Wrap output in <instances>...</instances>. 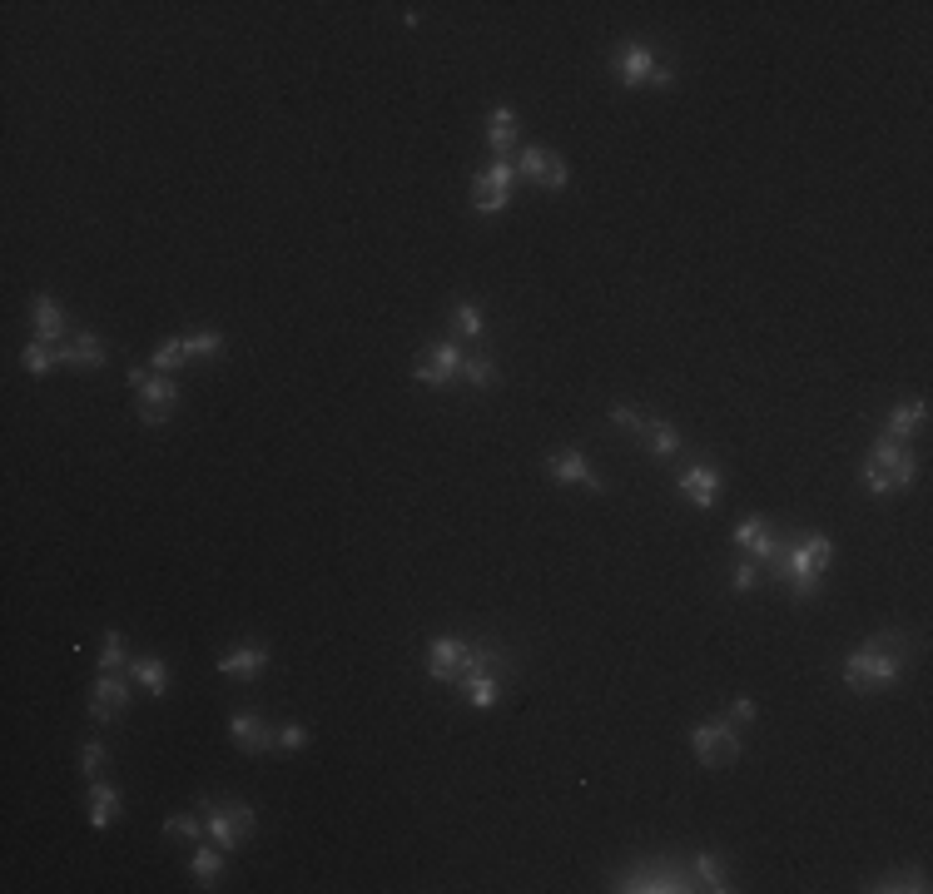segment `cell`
<instances>
[{"mask_svg":"<svg viewBox=\"0 0 933 894\" xmlns=\"http://www.w3.org/2000/svg\"><path fill=\"white\" fill-rule=\"evenodd\" d=\"M184 353H189V358H214V353H224V333H189V338H184Z\"/></svg>","mask_w":933,"mask_h":894,"instance_id":"cell-33","label":"cell"},{"mask_svg":"<svg viewBox=\"0 0 933 894\" xmlns=\"http://www.w3.org/2000/svg\"><path fill=\"white\" fill-rule=\"evenodd\" d=\"M695 880H700V890H710V894H730L735 885H730V875H725V865L715 860V855H700L695 860Z\"/></svg>","mask_w":933,"mask_h":894,"instance_id":"cell-29","label":"cell"},{"mask_svg":"<svg viewBox=\"0 0 933 894\" xmlns=\"http://www.w3.org/2000/svg\"><path fill=\"white\" fill-rule=\"evenodd\" d=\"M20 363H25V373H30V378H45V373H50V368L60 363V353H55L50 343L30 338V343H25V353H20Z\"/></svg>","mask_w":933,"mask_h":894,"instance_id":"cell-30","label":"cell"},{"mask_svg":"<svg viewBox=\"0 0 933 894\" xmlns=\"http://www.w3.org/2000/svg\"><path fill=\"white\" fill-rule=\"evenodd\" d=\"M105 755H110V750H105L100 741H85V750H80V770H85L90 780H100V770H105Z\"/></svg>","mask_w":933,"mask_h":894,"instance_id":"cell-37","label":"cell"},{"mask_svg":"<svg viewBox=\"0 0 933 894\" xmlns=\"http://www.w3.org/2000/svg\"><path fill=\"white\" fill-rule=\"evenodd\" d=\"M229 736H234V745H239L244 755H264L268 745H278V731L268 726L259 711H234V716H229Z\"/></svg>","mask_w":933,"mask_h":894,"instance_id":"cell-14","label":"cell"},{"mask_svg":"<svg viewBox=\"0 0 933 894\" xmlns=\"http://www.w3.org/2000/svg\"><path fill=\"white\" fill-rule=\"evenodd\" d=\"M134 393H139V423H149V428H159L174 413V403H179V383L169 373L144 378V388H134Z\"/></svg>","mask_w":933,"mask_h":894,"instance_id":"cell-10","label":"cell"},{"mask_svg":"<svg viewBox=\"0 0 933 894\" xmlns=\"http://www.w3.org/2000/svg\"><path fill=\"white\" fill-rule=\"evenodd\" d=\"M482 174H487V179H497V184H507V189H517V179H522L512 159H492V164H487Z\"/></svg>","mask_w":933,"mask_h":894,"instance_id":"cell-40","label":"cell"},{"mask_svg":"<svg viewBox=\"0 0 933 894\" xmlns=\"http://www.w3.org/2000/svg\"><path fill=\"white\" fill-rule=\"evenodd\" d=\"M869 890H879V894H899V890H909V894H924L929 890V875L924 870H889L879 885H869Z\"/></svg>","mask_w":933,"mask_h":894,"instance_id":"cell-28","label":"cell"},{"mask_svg":"<svg viewBox=\"0 0 933 894\" xmlns=\"http://www.w3.org/2000/svg\"><path fill=\"white\" fill-rule=\"evenodd\" d=\"M507 204H512V189H507V184H497V179H487V174L472 179V209H477V214H502Z\"/></svg>","mask_w":933,"mask_h":894,"instance_id":"cell-22","label":"cell"},{"mask_svg":"<svg viewBox=\"0 0 933 894\" xmlns=\"http://www.w3.org/2000/svg\"><path fill=\"white\" fill-rule=\"evenodd\" d=\"M641 443H646V452H651V457H675V452H680V433H675L670 423L646 418V423H641Z\"/></svg>","mask_w":933,"mask_h":894,"instance_id":"cell-27","label":"cell"},{"mask_svg":"<svg viewBox=\"0 0 933 894\" xmlns=\"http://www.w3.org/2000/svg\"><path fill=\"white\" fill-rule=\"evenodd\" d=\"M268 661H273V651L268 646H259V641H244V646H229L214 666H219V676H234V681H259L268 671Z\"/></svg>","mask_w":933,"mask_h":894,"instance_id":"cell-11","label":"cell"},{"mask_svg":"<svg viewBox=\"0 0 933 894\" xmlns=\"http://www.w3.org/2000/svg\"><path fill=\"white\" fill-rule=\"evenodd\" d=\"M452 333L482 338V333H487V328H482V308H477V303H457V308H452Z\"/></svg>","mask_w":933,"mask_h":894,"instance_id":"cell-31","label":"cell"},{"mask_svg":"<svg viewBox=\"0 0 933 894\" xmlns=\"http://www.w3.org/2000/svg\"><path fill=\"white\" fill-rule=\"evenodd\" d=\"M497 671L502 666V651H492V646H472V641H462V636H437V641H427V676L432 681H447V686H462L472 671Z\"/></svg>","mask_w":933,"mask_h":894,"instance_id":"cell-2","label":"cell"},{"mask_svg":"<svg viewBox=\"0 0 933 894\" xmlns=\"http://www.w3.org/2000/svg\"><path fill=\"white\" fill-rule=\"evenodd\" d=\"M120 666H125V636L105 631V641H100V671H120Z\"/></svg>","mask_w":933,"mask_h":894,"instance_id":"cell-34","label":"cell"},{"mask_svg":"<svg viewBox=\"0 0 933 894\" xmlns=\"http://www.w3.org/2000/svg\"><path fill=\"white\" fill-rule=\"evenodd\" d=\"M929 423V403L924 398H909V403H899L894 413H889V423H884V438H894V443H909L919 428Z\"/></svg>","mask_w":933,"mask_h":894,"instance_id":"cell-19","label":"cell"},{"mask_svg":"<svg viewBox=\"0 0 933 894\" xmlns=\"http://www.w3.org/2000/svg\"><path fill=\"white\" fill-rule=\"evenodd\" d=\"M204 830H209V825H199L194 815H169V820H164V835H169V840H189V845H194Z\"/></svg>","mask_w":933,"mask_h":894,"instance_id":"cell-35","label":"cell"},{"mask_svg":"<svg viewBox=\"0 0 933 894\" xmlns=\"http://www.w3.org/2000/svg\"><path fill=\"white\" fill-rule=\"evenodd\" d=\"M308 741H313L308 726H298V721H283V726H278V745H283V750H303Z\"/></svg>","mask_w":933,"mask_h":894,"instance_id":"cell-38","label":"cell"},{"mask_svg":"<svg viewBox=\"0 0 933 894\" xmlns=\"http://www.w3.org/2000/svg\"><path fill=\"white\" fill-rule=\"evenodd\" d=\"M517 174L532 179V184H541V189H561V184H566V159H561L556 149L527 145L522 159H517Z\"/></svg>","mask_w":933,"mask_h":894,"instance_id":"cell-12","label":"cell"},{"mask_svg":"<svg viewBox=\"0 0 933 894\" xmlns=\"http://www.w3.org/2000/svg\"><path fill=\"white\" fill-rule=\"evenodd\" d=\"M462 378L477 383V388H492V383H497V363H492V358H467V363H462Z\"/></svg>","mask_w":933,"mask_h":894,"instance_id":"cell-36","label":"cell"},{"mask_svg":"<svg viewBox=\"0 0 933 894\" xmlns=\"http://www.w3.org/2000/svg\"><path fill=\"white\" fill-rule=\"evenodd\" d=\"M680 497L690 502V507H715L720 502V467H710V462H695V467H685L680 472Z\"/></svg>","mask_w":933,"mask_h":894,"instance_id":"cell-16","label":"cell"},{"mask_svg":"<svg viewBox=\"0 0 933 894\" xmlns=\"http://www.w3.org/2000/svg\"><path fill=\"white\" fill-rule=\"evenodd\" d=\"M750 557H755V562H760V567H765V572L780 582V567H785V542H780V532H775L770 522H765V527L750 537Z\"/></svg>","mask_w":933,"mask_h":894,"instance_id":"cell-20","label":"cell"},{"mask_svg":"<svg viewBox=\"0 0 933 894\" xmlns=\"http://www.w3.org/2000/svg\"><path fill=\"white\" fill-rule=\"evenodd\" d=\"M730 721H740V726H750V721H755V701H750V696H740V701L730 706Z\"/></svg>","mask_w":933,"mask_h":894,"instance_id":"cell-42","label":"cell"},{"mask_svg":"<svg viewBox=\"0 0 933 894\" xmlns=\"http://www.w3.org/2000/svg\"><path fill=\"white\" fill-rule=\"evenodd\" d=\"M462 691H467V701L477 706V711H487V706H497L502 701V676L487 666V671H472L467 681H462Z\"/></svg>","mask_w":933,"mask_h":894,"instance_id":"cell-23","label":"cell"},{"mask_svg":"<svg viewBox=\"0 0 933 894\" xmlns=\"http://www.w3.org/2000/svg\"><path fill=\"white\" fill-rule=\"evenodd\" d=\"M755 582H760V562H755V557H745V562L730 572V587H735V592H750Z\"/></svg>","mask_w":933,"mask_h":894,"instance_id":"cell-39","label":"cell"},{"mask_svg":"<svg viewBox=\"0 0 933 894\" xmlns=\"http://www.w3.org/2000/svg\"><path fill=\"white\" fill-rule=\"evenodd\" d=\"M130 676L149 691V696H164V691H169V666H164L159 656H139V661H130Z\"/></svg>","mask_w":933,"mask_h":894,"instance_id":"cell-26","label":"cell"},{"mask_svg":"<svg viewBox=\"0 0 933 894\" xmlns=\"http://www.w3.org/2000/svg\"><path fill=\"white\" fill-rule=\"evenodd\" d=\"M115 820H120V790L105 785V780H95V795H90V825H95V830H110Z\"/></svg>","mask_w":933,"mask_h":894,"instance_id":"cell-24","label":"cell"},{"mask_svg":"<svg viewBox=\"0 0 933 894\" xmlns=\"http://www.w3.org/2000/svg\"><path fill=\"white\" fill-rule=\"evenodd\" d=\"M834 562V542L829 537H800L795 547H785V567H780V582L790 587L795 601H809V596L824 592V567Z\"/></svg>","mask_w":933,"mask_h":894,"instance_id":"cell-3","label":"cell"},{"mask_svg":"<svg viewBox=\"0 0 933 894\" xmlns=\"http://www.w3.org/2000/svg\"><path fill=\"white\" fill-rule=\"evenodd\" d=\"M611 890H626V894H690V890H700V880H695L685 865H675V860H651V865H636V870L616 875Z\"/></svg>","mask_w":933,"mask_h":894,"instance_id":"cell-5","label":"cell"},{"mask_svg":"<svg viewBox=\"0 0 933 894\" xmlns=\"http://www.w3.org/2000/svg\"><path fill=\"white\" fill-rule=\"evenodd\" d=\"M909 661H914V646L904 636H874L844 661V686L849 691H884L904 676Z\"/></svg>","mask_w":933,"mask_h":894,"instance_id":"cell-1","label":"cell"},{"mask_svg":"<svg viewBox=\"0 0 933 894\" xmlns=\"http://www.w3.org/2000/svg\"><path fill=\"white\" fill-rule=\"evenodd\" d=\"M462 363H467V353L457 343H432L412 358V378L427 383V388H447V383L462 378Z\"/></svg>","mask_w":933,"mask_h":894,"instance_id":"cell-8","label":"cell"},{"mask_svg":"<svg viewBox=\"0 0 933 894\" xmlns=\"http://www.w3.org/2000/svg\"><path fill=\"white\" fill-rule=\"evenodd\" d=\"M189 363V353H184V338H169V343H159L154 348V363L149 368H159V373H174V368H184Z\"/></svg>","mask_w":933,"mask_h":894,"instance_id":"cell-32","label":"cell"},{"mask_svg":"<svg viewBox=\"0 0 933 894\" xmlns=\"http://www.w3.org/2000/svg\"><path fill=\"white\" fill-rule=\"evenodd\" d=\"M690 745H695V755H700L705 770H725V765L740 760V731H735V721H700V726H690Z\"/></svg>","mask_w":933,"mask_h":894,"instance_id":"cell-6","label":"cell"},{"mask_svg":"<svg viewBox=\"0 0 933 894\" xmlns=\"http://www.w3.org/2000/svg\"><path fill=\"white\" fill-rule=\"evenodd\" d=\"M611 423H616V428H626V433H641V423H646V418H641L631 403H616V408H611Z\"/></svg>","mask_w":933,"mask_h":894,"instance_id":"cell-41","label":"cell"},{"mask_svg":"<svg viewBox=\"0 0 933 894\" xmlns=\"http://www.w3.org/2000/svg\"><path fill=\"white\" fill-rule=\"evenodd\" d=\"M909 482H914V457H909V447L894 443V438H879L874 452H869V462H864V487H869L874 497H889V492H904Z\"/></svg>","mask_w":933,"mask_h":894,"instance_id":"cell-4","label":"cell"},{"mask_svg":"<svg viewBox=\"0 0 933 894\" xmlns=\"http://www.w3.org/2000/svg\"><path fill=\"white\" fill-rule=\"evenodd\" d=\"M125 706H130V686H125L115 671H100V681H95V691H90V716H95L100 726H110V721L125 716Z\"/></svg>","mask_w":933,"mask_h":894,"instance_id":"cell-13","label":"cell"},{"mask_svg":"<svg viewBox=\"0 0 933 894\" xmlns=\"http://www.w3.org/2000/svg\"><path fill=\"white\" fill-rule=\"evenodd\" d=\"M55 353H60L65 368H100V363H105V343H100L90 328H80V333H75L70 343H60Z\"/></svg>","mask_w":933,"mask_h":894,"instance_id":"cell-18","label":"cell"},{"mask_svg":"<svg viewBox=\"0 0 933 894\" xmlns=\"http://www.w3.org/2000/svg\"><path fill=\"white\" fill-rule=\"evenodd\" d=\"M611 70H616V80L621 85H670L675 80V70L670 65H661L646 45H616V55H611Z\"/></svg>","mask_w":933,"mask_h":894,"instance_id":"cell-7","label":"cell"},{"mask_svg":"<svg viewBox=\"0 0 933 894\" xmlns=\"http://www.w3.org/2000/svg\"><path fill=\"white\" fill-rule=\"evenodd\" d=\"M224 855H229L224 845H199V850L189 855V875H194L199 885H214V880L224 875Z\"/></svg>","mask_w":933,"mask_h":894,"instance_id":"cell-25","label":"cell"},{"mask_svg":"<svg viewBox=\"0 0 933 894\" xmlns=\"http://www.w3.org/2000/svg\"><path fill=\"white\" fill-rule=\"evenodd\" d=\"M546 477L551 482H576V487H591V492H601V477H596V467L576 452V447H561V452H551L546 457Z\"/></svg>","mask_w":933,"mask_h":894,"instance_id":"cell-15","label":"cell"},{"mask_svg":"<svg viewBox=\"0 0 933 894\" xmlns=\"http://www.w3.org/2000/svg\"><path fill=\"white\" fill-rule=\"evenodd\" d=\"M517 135H522V125H517V110H492L487 115V145L497 149V159H507V149L517 145Z\"/></svg>","mask_w":933,"mask_h":894,"instance_id":"cell-21","label":"cell"},{"mask_svg":"<svg viewBox=\"0 0 933 894\" xmlns=\"http://www.w3.org/2000/svg\"><path fill=\"white\" fill-rule=\"evenodd\" d=\"M204 825H209L214 845L234 850V845H244V840L254 835V805H244V800H229V805H209Z\"/></svg>","mask_w":933,"mask_h":894,"instance_id":"cell-9","label":"cell"},{"mask_svg":"<svg viewBox=\"0 0 933 894\" xmlns=\"http://www.w3.org/2000/svg\"><path fill=\"white\" fill-rule=\"evenodd\" d=\"M30 313H35V338L40 343H60L65 333H70V318H65V308L55 303L50 294H35L30 298Z\"/></svg>","mask_w":933,"mask_h":894,"instance_id":"cell-17","label":"cell"}]
</instances>
